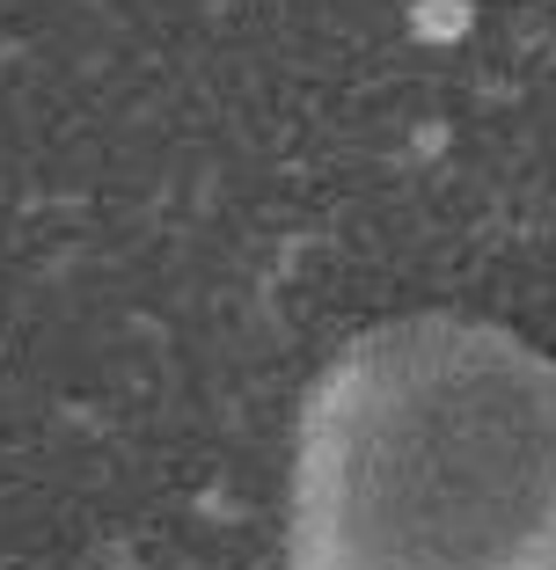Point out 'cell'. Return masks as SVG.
I'll use <instances>...</instances> for the list:
<instances>
[{
  "mask_svg": "<svg viewBox=\"0 0 556 570\" xmlns=\"http://www.w3.org/2000/svg\"><path fill=\"white\" fill-rule=\"evenodd\" d=\"M286 570H556V358L498 322H381L301 410Z\"/></svg>",
  "mask_w": 556,
  "mask_h": 570,
  "instance_id": "6da1fadb",
  "label": "cell"
}]
</instances>
